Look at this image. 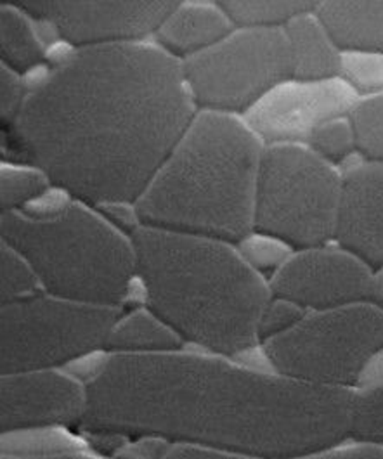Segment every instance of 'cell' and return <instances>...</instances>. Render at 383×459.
<instances>
[{
    "mask_svg": "<svg viewBox=\"0 0 383 459\" xmlns=\"http://www.w3.org/2000/svg\"><path fill=\"white\" fill-rule=\"evenodd\" d=\"M178 2H22L20 7L48 22L68 42L101 46L130 42L160 25Z\"/></svg>",
    "mask_w": 383,
    "mask_h": 459,
    "instance_id": "cell-12",
    "label": "cell"
},
{
    "mask_svg": "<svg viewBox=\"0 0 383 459\" xmlns=\"http://www.w3.org/2000/svg\"><path fill=\"white\" fill-rule=\"evenodd\" d=\"M160 459H250L245 456H238L226 451L202 447V446H191V444H178L170 449H167Z\"/></svg>",
    "mask_w": 383,
    "mask_h": 459,
    "instance_id": "cell-31",
    "label": "cell"
},
{
    "mask_svg": "<svg viewBox=\"0 0 383 459\" xmlns=\"http://www.w3.org/2000/svg\"><path fill=\"white\" fill-rule=\"evenodd\" d=\"M2 304L35 297L40 286L33 267L13 247L2 241Z\"/></svg>",
    "mask_w": 383,
    "mask_h": 459,
    "instance_id": "cell-24",
    "label": "cell"
},
{
    "mask_svg": "<svg viewBox=\"0 0 383 459\" xmlns=\"http://www.w3.org/2000/svg\"><path fill=\"white\" fill-rule=\"evenodd\" d=\"M314 13L342 52H383V2H323Z\"/></svg>",
    "mask_w": 383,
    "mask_h": 459,
    "instance_id": "cell-15",
    "label": "cell"
},
{
    "mask_svg": "<svg viewBox=\"0 0 383 459\" xmlns=\"http://www.w3.org/2000/svg\"><path fill=\"white\" fill-rule=\"evenodd\" d=\"M7 459H92L85 456H39V458H7Z\"/></svg>",
    "mask_w": 383,
    "mask_h": 459,
    "instance_id": "cell-35",
    "label": "cell"
},
{
    "mask_svg": "<svg viewBox=\"0 0 383 459\" xmlns=\"http://www.w3.org/2000/svg\"><path fill=\"white\" fill-rule=\"evenodd\" d=\"M340 75L358 94H383V52H342Z\"/></svg>",
    "mask_w": 383,
    "mask_h": 459,
    "instance_id": "cell-23",
    "label": "cell"
},
{
    "mask_svg": "<svg viewBox=\"0 0 383 459\" xmlns=\"http://www.w3.org/2000/svg\"><path fill=\"white\" fill-rule=\"evenodd\" d=\"M344 176L304 144L264 148L254 230L314 248L335 238Z\"/></svg>",
    "mask_w": 383,
    "mask_h": 459,
    "instance_id": "cell-6",
    "label": "cell"
},
{
    "mask_svg": "<svg viewBox=\"0 0 383 459\" xmlns=\"http://www.w3.org/2000/svg\"><path fill=\"white\" fill-rule=\"evenodd\" d=\"M295 459H383V447L358 442V444L347 446V447L335 446L330 449Z\"/></svg>",
    "mask_w": 383,
    "mask_h": 459,
    "instance_id": "cell-30",
    "label": "cell"
},
{
    "mask_svg": "<svg viewBox=\"0 0 383 459\" xmlns=\"http://www.w3.org/2000/svg\"><path fill=\"white\" fill-rule=\"evenodd\" d=\"M262 141L236 115L205 109L135 204L152 228L221 241L254 230Z\"/></svg>",
    "mask_w": 383,
    "mask_h": 459,
    "instance_id": "cell-4",
    "label": "cell"
},
{
    "mask_svg": "<svg viewBox=\"0 0 383 459\" xmlns=\"http://www.w3.org/2000/svg\"><path fill=\"white\" fill-rule=\"evenodd\" d=\"M312 152L326 161H344L356 150V135L349 117H340L318 128L309 144Z\"/></svg>",
    "mask_w": 383,
    "mask_h": 459,
    "instance_id": "cell-25",
    "label": "cell"
},
{
    "mask_svg": "<svg viewBox=\"0 0 383 459\" xmlns=\"http://www.w3.org/2000/svg\"><path fill=\"white\" fill-rule=\"evenodd\" d=\"M379 385H383V349L366 364L358 382L361 388H371Z\"/></svg>",
    "mask_w": 383,
    "mask_h": 459,
    "instance_id": "cell-32",
    "label": "cell"
},
{
    "mask_svg": "<svg viewBox=\"0 0 383 459\" xmlns=\"http://www.w3.org/2000/svg\"><path fill=\"white\" fill-rule=\"evenodd\" d=\"M232 22L221 4H179L176 11L156 30L158 39L179 52L204 51L230 35Z\"/></svg>",
    "mask_w": 383,
    "mask_h": 459,
    "instance_id": "cell-17",
    "label": "cell"
},
{
    "mask_svg": "<svg viewBox=\"0 0 383 459\" xmlns=\"http://www.w3.org/2000/svg\"><path fill=\"white\" fill-rule=\"evenodd\" d=\"M0 46L4 59L14 68H31L44 57L42 44L39 42L31 25L22 11L14 5H2L0 9Z\"/></svg>",
    "mask_w": 383,
    "mask_h": 459,
    "instance_id": "cell-19",
    "label": "cell"
},
{
    "mask_svg": "<svg viewBox=\"0 0 383 459\" xmlns=\"http://www.w3.org/2000/svg\"><path fill=\"white\" fill-rule=\"evenodd\" d=\"M104 208H108V212L120 221L126 226H134V217L137 215L135 210H130L127 204H104Z\"/></svg>",
    "mask_w": 383,
    "mask_h": 459,
    "instance_id": "cell-33",
    "label": "cell"
},
{
    "mask_svg": "<svg viewBox=\"0 0 383 459\" xmlns=\"http://www.w3.org/2000/svg\"><path fill=\"white\" fill-rule=\"evenodd\" d=\"M2 118L14 122L25 102V82L13 68L2 65Z\"/></svg>",
    "mask_w": 383,
    "mask_h": 459,
    "instance_id": "cell-29",
    "label": "cell"
},
{
    "mask_svg": "<svg viewBox=\"0 0 383 459\" xmlns=\"http://www.w3.org/2000/svg\"><path fill=\"white\" fill-rule=\"evenodd\" d=\"M342 204L335 238L370 267H383V163L359 160L342 172Z\"/></svg>",
    "mask_w": 383,
    "mask_h": 459,
    "instance_id": "cell-14",
    "label": "cell"
},
{
    "mask_svg": "<svg viewBox=\"0 0 383 459\" xmlns=\"http://www.w3.org/2000/svg\"><path fill=\"white\" fill-rule=\"evenodd\" d=\"M87 390L57 371L4 375L0 386L2 434L44 430L83 421Z\"/></svg>",
    "mask_w": 383,
    "mask_h": 459,
    "instance_id": "cell-13",
    "label": "cell"
},
{
    "mask_svg": "<svg viewBox=\"0 0 383 459\" xmlns=\"http://www.w3.org/2000/svg\"><path fill=\"white\" fill-rule=\"evenodd\" d=\"M284 31L292 51L293 78L328 80L340 74L342 52L314 11L290 20Z\"/></svg>",
    "mask_w": 383,
    "mask_h": 459,
    "instance_id": "cell-16",
    "label": "cell"
},
{
    "mask_svg": "<svg viewBox=\"0 0 383 459\" xmlns=\"http://www.w3.org/2000/svg\"><path fill=\"white\" fill-rule=\"evenodd\" d=\"M361 101L342 77L328 80L290 78L269 91L247 113V126L262 143L304 144L326 122L349 117Z\"/></svg>",
    "mask_w": 383,
    "mask_h": 459,
    "instance_id": "cell-10",
    "label": "cell"
},
{
    "mask_svg": "<svg viewBox=\"0 0 383 459\" xmlns=\"http://www.w3.org/2000/svg\"><path fill=\"white\" fill-rule=\"evenodd\" d=\"M371 299L375 304L383 308V267L375 273V281H373V293Z\"/></svg>",
    "mask_w": 383,
    "mask_h": 459,
    "instance_id": "cell-34",
    "label": "cell"
},
{
    "mask_svg": "<svg viewBox=\"0 0 383 459\" xmlns=\"http://www.w3.org/2000/svg\"><path fill=\"white\" fill-rule=\"evenodd\" d=\"M239 255L252 265L257 273L278 271L292 256V247L280 238L265 232H250L239 241Z\"/></svg>",
    "mask_w": 383,
    "mask_h": 459,
    "instance_id": "cell-27",
    "label": "cell"
},
{
    "mask_svg": "<svg viewBox=\"0 0 383 459\" xmlns=\"http://www.w3.org/2000/svg\"><path fill=\"white\" fill-rule=\"evenodd\" d=\"M195 120L179 59L117 42L66 54L26 96L14 152L48 179L98 204L137 202Z\"/></svg>",
    "mask_w": 383,
    "mask_h": 459,
    "instance_id": "cell-1",
    "label": "cell"
},
{
    "mask_svg": "<svg viewBox=\"0 0 383 459\" xmlns=\"http://www.w3.org/2000/svg\"><path fill=\"white\" fill-rule=\"evenodd\" d=\"M179 345V334L148 310H135L117 323L106 342V347L118 354L174 352Z\"/></svg>",
    "mask_w": 383,
    "mask_h": 459,
    "instance_id": "cell-18",
    "label": "cell"
},
{
    "mask_svg": "<svg viewBox=\"0 0 383 459\" xmlns=\"http://www.w3.org/2000/svg\"><path fill=\"white\" fill-rule=\"evenodd\" d=\"M0 230L51 297L109 308L127 299L134 245L85 206L70 204L51 215L4 210Z\"/></svg>",
    "mask_w": 383,
    "mask_h": 459,
    "instance_id": "cell-5",
    "label": "cell"
},
{
    "mask_svg": "<svg viewBox=\"0 0 383 459\" xmlns=\"http://www.w3.org/2000/svg\"><path fill=\"white\" fill-rule=\"evenodd\" d=\"M382 349L383 308L359 302L309 312L290 330L264 340L262 352L284 378L349 390Z\"/></svg>",
    "mask_w": 383,
    "mask_h": 459,
    "instance_id": "cell-7",
    "label": "cell"
},
{
    "mask_svg": "<svg viewBox=\"0 0 383 459\" xmlns=\"http://www.w3.org/2000/svg\"><path fill=\"white\" fill-rule=\"evenodd\" d=\"M182 65L195 101L208 111L230 115L247 113L269 91L293 78L284 26L232 30Z\"/></svg>",
    "mask_w": 383,
    "mask_h": 459,
    "instance_id": "cell-9",
    "label": "cell"
},
{
    "mask_svg": "<svg viewBox=\"0 0 383 459\" xmlns=\"http://www.w3.org/2000/svg\"><path fill=\"white\" fill-rule=\"evenodd\" d=\"M118 308L85 306L56 297L2 304V375L44 371L106 347Z\"/></svg>",
    "mask_w": 383,
    "mask_h": 459,
    "instance_id": "cell-8",
    "label": "cell"
},
{
    "mask_svg": "<svg viewBox=\"0 0 383 459\" xmlns=\"http://www.w3.org/2000/svg\"><path fill=\"white\" fill-rule=\"evenodd\" d=\"M48 176L40 170L22 167H2V208L13 210L16 204H30L48 189Z\"/></svg>",
    "mask_w": 383,
    "mask_h": 459,
    "instance_id": "cell-26",
    "label": "cell"
},
{
    "mask_svg": "<svg viewBox=\"0 0 383 459\" xmlns=\"http://www.w3.org/2000/svg\"><path fill=\"white\" fill-rule=\"evenodd\" d=\"M135 271L146 300L179 336L219 356L256 349L271 288L226 241L143 226L134 230Z\"/></svg>",
    "mask_w": 383,
    "mask_h": 459,
    "instance_id": "cell-3",
    "label": "cell"
},
{
    "mask_svg": "<svg viewBox=\"0 0 383 459\" xmlns=\"http://www.w3.org/2000/svg\"><path fill=\"white\" fill-rule=\"evenodd\" d=\"M353 390L323 388L222 359L117 354L87 388L82 425L250 459H295L349 437Z\"/></svg>",
    "mask_w": 383,
    "mask_h": 459,
    "instance_id": "cell-2",
    "label": "cell"
},
{
    "mask_svg": "<svg viewBox=\"0 0 383 459\" xmlns=\"http://www.w3.org/2000/svg\"><path fill=\"white\" fill-rule=\"evenodd\" d=\"M373 281V267L362 258L345 248L321 245L290 256L269 288L273 297L314 312L368 302Z\"/></svg>",
    "mask_w": 383,
    "mask_h": 459,
    "instance_id": "cell-11",
    "label": "cell"
},
{
    "mask_svg": "<svg viewBox=\"0 0 383 459\" xmlns=\"http://www.w3.org/2000/svg\"><path fill=\"white\" fill-rule=\"evenodd\" d=\"M349 437L359 444L383 447V385L354 392Z\"/></svg>",
    "mask_w": 383,
    "mask_h": 459,
    "instance_id": "cell-21",
    "label": "cell"
},
{
    "mask_svg": "<svg viewBox=\"0 0 383 459\" xmlns=\"http://www.w3.org/2000/svg\"><path fill=\"white\" fill-rule=\"evenodd\" d=\"M349 118L359 153L370 161L383 163V94L361 100Z\"/></svg>",
    "mask_w": 383,
    "mask_h": 459,
    "instance_id": "cell-22",
    "label": "cell"
},
{
    "mask_svg": "<svg viewBox=\"0 0 383 459\" xmlns=\"http://www.w3.org/2000/svg\"><path fill=\"white\" fill-rule=\"evenodd\" d=\"M304 316H306V310L302 307L278 297H273L262 312V317L258 323V338L269 340L276 334H282L292 326H295Z\"/></svg>",
    "mask_w": 383,
    "mask_h": 459,
    "instance_id": "cell-28",
    "label": "cell"
},
{
    "mask_svg": "<svg viewBox=\"0 0 383 459\" xmlns=\"http://www.w3.org/2000/svg\"><path fill=\"white\" fill-rule=\"evenodd\" d=\"M221 7L231 22L250 26H280L299 14L316 9L310 2H222Z\"/></svg>",
    "mask_w": 383,
    "mask_h": 459,
    "instance_id": "cell-20",
    "label": "cell"
}]
</instances>
